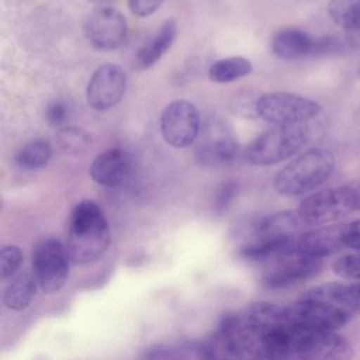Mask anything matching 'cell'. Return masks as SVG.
I'll list each match as a JSON object with an SVG mask.
<instances>
[{"mask_svg": "<svg viewBox=\"0 0 360 360\" xmlns=\"http://www.w3.org/2000/svg\"><path fill=\"white\" fill-rule=\"evenodd\" d=\"M259 97L260 96H256L252 91H239L232 97L229 107L233 114H238L246 118H253V117H257Z\"/></svg>", "mask_w": 360, "mask_h": 360, "instance_id": "f1b7e54d", "label": "cell"}, {"mask_svg": "<svg viewBox=\"0 0 360 360\" xmlns=\"http://www.w3.org/2000/svg\"><path fill=\"white\" fill-rule=\"evenodd\" d=\"M301 221L297 212L291 211H280L270 215L260 217L250 222L248 228L249 240L259 239H287L300 235Z\"/></svg>", "mask_w": 360, "mask_h": 360, "instance_id": "e0dca14e", "label": "cell"}, {"mask_svg": "<svg viewBox=\"0 0 360 360\" xmlns=\"http://www.w3.org/2000/svg\"><path fill=\"white\" fill-rule=\"evenodd\" d=\"M253 65L243 56H228L215 60L208 69V77L215 83H229L250 75Z\"/></svg>", "mask_w": 360, "mask_h": 360, "instance_id": "44dd1931", "label": "cell"}, {"mask_svg": "<svg viewBox=\"0 0 360 360\" xmlns=\"http://www.w3.org/2000/svg\"><path fill=\"white\" fill-rule=\"evenodd\" d=\"M326 11L336 25L360 34V0H329Z\"/></svg>", "mask_w": 360, "mask_h": 360, "instance_id": "7402d4cb", "label": "cell"}, {"mask_svg": "<svg viewBox=\"0 0 360 360\" xmlns=\"http://www.w3.org/2000/svg\"><path fill=\"white\" fill-rule=\"evenodd\" d=\"M177 22L174 18L165 20L158 31L145 42L135 56V65L138 69H148L153 66L173 45L177 37Z\"/></svg>", "mask_w": 360, "mask_h": 360, "instance_id": "d6986e66", "label": "cell"}, {"mask_svg": "<svg viewBox=\"0 0 360 360\" xmlns=\"http://www.w3.org/2000/svg\"><path fill=\"white\" fill-rule=\"evenodd\" d=\"M321 270L322 260L292 253L270 262L262 274V284L271 290H283L315 277Z\"/></svg>", "mask_w": 360, "mask_h": 360, "instance_id": "5bb4252c", "label": "cell"}, {"mask_svg": "<svg viewBox=\"0 0 360 360\" xmlns=\"http://www.w3.org/2000/svg\"><path fill=\"white\" fill-rule=\"evenodd\" d=\"M56 138L59 146L70 153H80L86 150L91 142L89 134L77 127H62L58 131Z\"/></svg>", "mask_w": 360, "mask_h": 360, "instance_id": "484cf974", "label": "cell"}, {"mask_svg": "<svg viewBox=\"0 0 360 360\" xmlns=\"http://www.w3.org/2000/svg\"><path fill=\"white\" fill-rule=\"evenodd\" d=\"M165 0H128L129 11L141 18L149 17L156 13Z\"/></svg>", "mask_w": 360, "mask_h": 360, "instance_id": "1f68e13d", "label": "cell"}, {"mask_svg": "<svg viewBox=\"0 0 360 360\" xmlns=\"http://www.w3.org/2000/svg\"><path fill=\"white\" fill-rule=\"evenodd\" d=\"M316 38L300 28H285L278 31L271 39L273 53L284 60H295L314 56Z\"/></svg>", "mask_w": 360, "mask_h": 360, "instance_id": "ac0fdd59", "label": "cell"}, {"mask_svg": "<svg viewBox=\"0 0 360 360\" xmlns=\"http://www.w3.org/2000/svg\"><path fill=\"white\" fill-rule=\"evenodd\" d=\"M356 76H357V79L360 80V66L357 68V70H356Z\"/></svg>", "mask_w": 360, "mask_h": 360, "instance_id": "e575fe53", "label": "cell"}, {"mask_svg": "<svg viewBox=\"0 0 360 360\" xmlns=\"http://www.w3.org/2000/svg\"><path fill=\"white\" fill-rule=\"evenodd\" d=\"M332 270L343 280L360 281V252L336 259L332 264Z\"/></svg>", "mask_w": 360, "mask_h": 360, "instance_id": "83f0119b", "label": "cell"}, {"mask_svg": "<svg viewBox=\"0 0 360 360\" xmlns=\"http://www.w3.org/2000/svg\"><path fill=\"white\" fill-rule=\"evenodd\" d=\"M70 264L73 263L68 248L58 239H42L32 249V274L38 288L46 294L58 292L65 287L69 278Z\"/></svg>", "mask_w": 360, "mask_h": 360, "instance_id": "5b68a950", "label": "cell"}, {"mask_svg": "<svg viewBox=\"0 0 360 360\" xmlns=\"http://www.w3.org/2000/svg\"><path fill=\"white\" fill-rule=\"evenodd\" d=\"M131 156L120 149L112 148L100 153L91 163V179L105 187H117L122 184L131 172Z\"/></svg>", "mask_w": 360, "mask_h": 360, "instance_id": "2e32d148", "label": "cell"}, {"mask_svg": "<svg viewBox=\"0 0 360 360\" xmlns=\"http://www.w3.org/2000/svg\"><path fill=\"white\" fill-rule=\"evenodd\" d=\"M343 248V224L318 226L312 231L300 233L295 242L297 255L318 260H322Z\"/></svg>", "mask_w": 360, "mask_h": 360, "instance_id": "9a60e30c", "label": "cell"}, {"mask_svg": "<svg viewBox=\"0 0 360 360\" xmlns=\"http://www.w3.org/2000/svg\"><path fill=\"white\" fill-rule=\"evenodd\" d=\"M285 318L294 326L315 330H338L350 316L338 308L305 295L284 307Z\"/></svg>", "mask_w": 360, "mask_h": 360, "instance_id": "8fae6325", "label": "cell"}, {"mask_svg": "<svg viewBox=\"0 0 360 360\" xmlns=\"http://www.w3.org/2000/svg\"><path fill=\"white\" fill-rule=\"evenodd\" d=\"M195 356V343L190 342H165L146 347L139 360H187Z\"/></svg>", "mask_w": 360, "mask_h": 360, "instance_id": "cb8c5ba5", "label": "cell"}, {"mask_svg": "<svg viewBox=\"0 0 360 360\" xmlns=\"http://www.w3.org/2000/svg\"><path fill=\"white\" fill-rule=\"evenodd\" d=\"M69 117V108L62 100H52L45 110V120L51 127H62Z\"/></svg>", "mask_w": 360, "mask_h": 360, "instance_id": "4dcf8cb0", "label": "cell"}, {"mask_svg": "<svg viewBox=\"0 0 360 360\" xmlns=\"http://www.w3.org/2000/svg\"><path fill=\"white\" fill-rule=\"evenodd\" d=\"M360 48V39L352 35H325L316 38L314 56L347 55Z\"/></svg>", "mask_w": 360, "mask_h": 360, "instance_id": "d4e9b609", "label": "cell"}, {"mask_svg": "<svg viewBox=\"0 0 360 360\" xmlns=\"http://www.w3.org/2000/svg\"><path fill=\"white\" fill-rule=\"evenodd\" d=\"M127 89V73L115 63H104L91 75L86 98L87 104L97 111H105L115 107L124 97Z\"/></svg>", "mask_w": 360, "mask_h": 360, "instance_id": "4fadbf2b", "label": "cell"}, {"mask_svg": "<svg viewBox=\"0 0 360 360\" xmlns=\"http://www.w3.org/2000/svg\"><path fill=\"white\" fill-rule=\"evenodd\" d=\"M238 149V141L232 131L219 120H208L197 138L195 159L210 167L225 166L236 158Z\"/></svg>", "mask_w": 360, "mask_h": 360, "instance_id": "30bf717a", "label": "cell"}, {"mask_svg": "<svg viewBox=\"0 0 360 360\" xmlns=\"http://www.w3.org/2000/svg\"><path fill=\"white\" fill-rule=\"evenodd\" d=\"M311 139L307 124L276 125L260 134L246 148L248 162L257 166H269L297 155Z\"/></svg>", "mask_w": 360, "mask_h": 360, "instance_id": "3957f363", "label": "cell"}, {"mask_svg": "<svg viewBox=\"0 0 360 360\" xmlns=\"http://www.w3.org/2000/svg\"><path fill=\"white\" fill-rule=\"evenodd\" d=\"M353 354L352 343L336 330H315L292 325L290 360H352Z\"/></svg>", "mask_w": 360, "mask_h": 360, "instance_id": "277c9868", "label": "cell"}, {"mask_svg": "<svg viewBox=\"0 0 360 360\" xmlns=\"http://www.w3.org/2000/svg\"><path fill=\"white\" fill-rule=\"evenodd\" d=\"M346 186L350 204L353 207V211H360V180L350 181Z\"/></svg>", "mask_w": 360, "mask_h": 360, "instance_id": "836d02e7", "label": "cell"}, {"mask_svg": "<svg viewBox=\"0 0 360 360\" xmlns=\"http://www.w3.org/2000/svg\"><path fill=\"white\" fill-rule=\"evenodd\" d=\"M319 112L315 100L290 91L266 93L257 101V117L274 125L307 124Z\"/></svg>", "mask_w": 360, "mask_h": 360, "instance_id": "52a82bcc", "label": "cell"}, {"mask_svg": "<svg viewBox=\"0 0 360 360\" xmlns=\"http://www.w3.org/2000/svg\"><path fill=\"white\" fill-rule=\"evenodd\" d=\"M343 243L345 248L360 252V218L343 224Z\"/></svg>", "mask_w": 360, "mask_h": 360, "instance_id": "d6a6232c", "label": "cell"}, {"mask_svg": "<svg viewBox=\"0 0 360 360\" xmlns=\"http://www.w3.org/2000/svg\"><path fill=\"white\" fill-rule=\"evenodd\" d=\"M87 41L100 51H111L122 45L127 38V20L112 7H98L93 10L83 27Z\"/></svg>", "mask_w": 360, "mask_h": 360, "instance_id": "7c38bea8", "label": "cell"}, {"mask_svg": "<svg viewBox=\"0 0 360 360\" xmlns=\"http://www.w3.org/2000/svg\"><path fill=\"white\" fill-rule=\"evenodd\" d=\"M110 225L101 207L91 200L77 202L70 214L66 248L72 263L84 266L97 262L110 245Z\"/></svg>", "mask_w": 360, "mask_h": 360, "instance_id": "6da1fadb", "label": "cell"}, {"mask_svg": "<svg viewBox=\"0 0 360 360\" xmlns=\"http://www.w3.org/2000/svg\"><path fill=\"white\" fill-rule=\"evenodd\" d=\"M22 263V252L15 245L3 246L0 250V278L8 280L15 276Z\"/></svg>", "mask_w": 360, "mask_h": 360, "instance_id": "4316f807", "label": "cell"}, {"mask_svg": "<svg viewBox=\"0 0 360 360\" xmlns=\"http://www.w3.org/2000/svg\"><path fill=\"white\" fill-rule=\"evenodd\" d=\"M37 281L32 271H22L10 278L3 291V304L11 311L25 309L37 292Z\"/></svg>", "mask_w": 360, "mask_h": 360, "instance_id": "ffe728a7", "label": "cell"}, {"mask_svg": "<svg viewBox=\"0 0 360 360\" xmlns=\"http://www.w3.org/2000/svg\"><path fill=\"white\" fill-rule=\"evenodd\" d=\"M239 193V184L236 181H225L221 184V187L218 188L217 194H215V200H214V211L218 215H222L224 212H226L229 210V207L233 204V201L236 200Z\"/></svg>", "mask_w": 360, "mask_h": 360, "instance_id": "f546056e", "label": "cell"}, {"mask_svg": "<svg viewBox=\"0 0 360 360\" xmlns=\"http://www.w3.org/2000/svg\"><path fill=\"white\" fill-rule=\"evenodd\" d=\"M354 212L346 186L323 188L307 195L298 205L297 215L305 226H325Z\"/></svg>", "mask_w": 360, "mask_h": 360, "instance_id": "ba28073f", "label": "cell"}, {"mask_svg": "<svg viewBox=\"0 0 360 360\" xmlns=\"http://www.w3.org/2000/svg\"><path fill=\"white\" fill-rule=\"evenodd\" d=\"M198 360H249L239 312L225 314L217 328L195 343Z\"/></svg>", "mask_w": 360, "mask_h": 360, "instance_id": "8992f818", "label": "cell"}, {"mask_svg": "<svg viewBox=\"0 0 360 360\" xmlns=\"http://www.w3.org/2000/svg\"><path fill=\"white\" fill-rule=\"evenodd\" d=\"M52 158V146L46 139H34L25 143L15 155V162L25 170L45 167Z\"/></svg>", "mask_w": 360, "mask_h": 360, "instance_id": "603a6c76", "label": "cell"}, {"mask_svg": "<svg viewBox=\"0 0 360 360\" xmlns=\"http://www.w3.org/2000/svg\"><path fill=\"white\" fill-rule=\"evenodd\" d=\"M335 167V156L323 148H311L290 163L274 177V188L287 197L304 195L322 186Z\"/></svg>", "mask_w": 360, "mask_h": 360, "instance_id": "7a4b0ae2", "label": "cell"}, {"mask_svg": "<svg viewBox=\"0 0 360 360\" xmlns=\"http://www.w3.org/2000/svg\"><path fill=\"white\" fill-rule=\"evenodd\" d=\"M201 131L197 107L187 100H173L160 114V132L173 148H187L194 143Z\"/></svg>", "mask_w": 360, "mask_h": 360, "instance_id": "9c48e42d", "label": "cell"}]
</instances>
